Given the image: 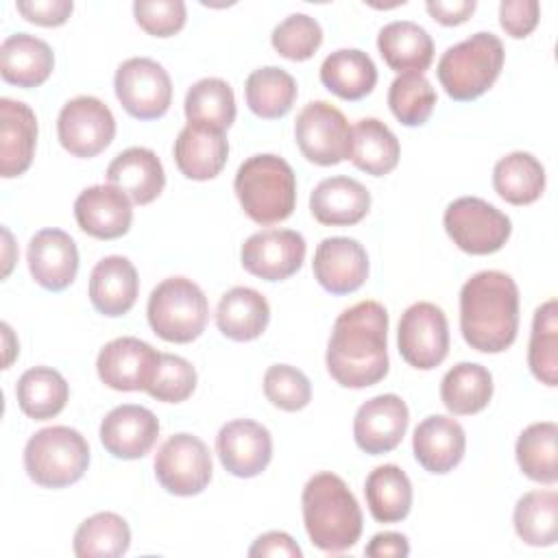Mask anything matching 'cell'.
Here are the masks:
<instances>
[{"instance_id":"cell-1","label":"cell","mask_w":558,"mask_h":558,"mask_svg":"<svg viewBox=\"0 0 558 558\" xmlns=\"http://www.w3.org/2000/svg\"><path fill=\"white\" fill-rule=\"evenodd\" d=\"M327 371L344 388H366L388 375V312L377 301L347 307L327 342Z\"/></svg>"},{"instance_id":"cell-2","label":"cell","mask_w":558,"mask_h":558,"mask_svg":"<svg viewBox=\"0 0 558 558\" xmlns=\"http://www.w3.org/2000/svg\"><path fill=\"white\" fill-rule=\"evenodd\" d=\"M460 331L482 353L506 351L519 331V288L501 270H480L460 290Z\"/></svg>"},{"instance_id":"cell-3","label":"cell","mask_w":558,"mask_h":558,"mask_svg":"<svg viewBox=\"0 0 558 558\" xmlns=\"http://www.w3.org/2000/svg\"><path fill=\"white\" fill-rule=\"evenodd\" d=\"M305 532L318 549L342 554L351 549L362 534V510L347 482L329 471L307 480L301 495Z\"/></svg>"},{"instance_id":"cell-4","label":"cell","mask_w":558,"mask_h":558,"mask_svg":"<svg viewBox=\"0 0 558 558\" xmlns=\"http://www.w3.org/2000/svg\"><path fill=\"white\" fill-rule=\"evenodd\" d=\"M244 214L257 225H275L294 211L296 177L279 155H253L240 163L233 179Z\"/></svg>"},{"instance_id":"cell-5","label":"cell","mask_w":558,"mask_h":558,"mask_svg":"<svg viewBox=\"0 0 558 558\" xmlns=\"http://www.w3.org/2000/svg\"><path fill=\"white\" fill-rule=\"evenodd\" d=\"M504 44L493 33H475L469 39L449 46L438 61V81L447 96L460 102L486 94L504 68Z\"/></svg>"},{"instance_id":"cell-6","label":"cell","mask_w":558,"mask_h":558,"mask_svg":"<svg viewBox=\"0 0 558 558\" xmlns=\"http://www.w3.org/2000/svg\"><path fill=\"white\" fill-rule=\"evenodd\" d=\"M89 464V445L81 432L52 425L35 432L24 447V469L44 488H63L78 482Z\"/></svg>"},{"instance_id":"cell-7","label":"cell","mask_w":558,"mask_h":558,"mask_svg":"<svg viewBox=\"0 0 558 558\" xmlns=\"http://www.w3.org/2000/svg\"><path fill=\"white\" fill-rule=\"evenodd\" d=\"M146 316L159 338L185 344L203 333L209 318V303L192 279L168 277L153 288Z\"/></svg>"},{"instance_id":"cell-8","label":"cell","mask_w":558,"mask_h":558,"mask_svg":"<svg viewBox=\"0 0 558 558\" xmlns=\"http://www.w3.org/2000/svg\"><path fill=\"white\" fill-rule=\"evenodd\" d=\"M442 222L453 244L469 255L497 253L512 233L510 218L477 196H462L449 203Z\"/></svg>"},{"instance_id":"cell-9","label":"cell","mask_w":558,"mask_h":558,"mask_svg":"<svg viewBox=\"0 0 558 558\" xmlns=\"http://www.w3.org/2000/svg\"><path fill=\"white\" fill-rule=\"evenodd\" d=\"M294 137L303 157L316 166H336L351 157V126L327 100L307 102L299 111Z\"/></svg>"},{"instance_id":"cell-10","label":"cell","mask_w":558,"mask_h":558,"mask_svg":"<svg viewBox=\"0 0 558 558\" xmlns=\"http://www.w3.org/2000/svg\"><path fill=\"white\" fill-rule=\"evenodd\" d=\"M155 477L163 490L192 497L207 488L211 480V453L194 434H172L155 456Z\"/></svg>"},{"instance_id":"cell-11","label":"cell","mask_w":558,"mask_h":558,"mask_svg":"<svg viewBox=\"0 0 558 558\" xmlns=\"http://www.w3.org/2000/svg\"><path fill=\"white\" fill-rule=\"evenodd\" d=\"M113 87L124 111L137 120L161 118L172 100V83L161 63L148 57L122 61L113 76Z\"/></svg>"},{"instance_id":"cell-12","label":"cell","mask_w":558,"mask_h":558,"mask_svg":"<svg viewBox=\"0 0 558 558\" xmlns=\"http://www.w3.org/2000/svg\"><path fill=\"white\" fill-rule=\"evenodd\" d=\"M397 344L410 366L418 371L436 368L449 353V323L445 312L429 301L412 303L401 314Z\"/></svg>"},{"instance_id":"cell-13","label":"cell","mask_w":558,"mask_h":558,"mask_svg":"<svg viewBox=\"0 0 558 558\" xmlns=\"http://www.w3.org/2000/svg\"><path fill=\"white\" fill-rule=\"evenodd\" d=\"M113 135L116 118L111 109L96 96H76L59 111L57 137L74 157H96L111 144Z\"/></svg>"},{"instance_id":"cell-14","label":"cell","mask_w":558,"mask_h":558,"mask_svg":"<svg viewBox=\"0 0 558 558\" xmlns=\"http://www.w3.org/2000/svg\"><path fill=\"white\" fill-rule=\"evenodd\" d=\"M305 248L299 231L264 229L242 244L240 259L246 272L266 281H283L303 266Z\"/></svg>"},{"instance_id":"cell-15","label":"cell","mask_w":558,"mask_h":558,"mask_svg":"<svg viewBox=\"0 0 558 558\" xmlns=\"http://www.w3.org/2000/svg\"><path fill=\"white\" fill-rule=\"evenodd\" d=\"M159 357L161 353L148 342L133 336H122L100 349L96 371L100 381L113 390H146L155 377Z\"/></svg>"},{"instance_id":"cell-16","label":"cell","mask_w":558,"mask_h":558,"mask_svg":"<svg viewBox=\"0 0 558 558\" xmlns=\"http://www.w3.org/2000/svg\"><path fill=\"white\" fill-rule=\"evenodd\" d=\"M410 412L399 395H377L364 401L353 418L355 445L371 456H381L399 447L408 432Z\"/></svg>"},{"instance_id":"cell-17","label":"cell","mask_w":558,"mask_h":558,"mask_svg":"<svg viewBox=\"0 0 558 558\" xmlns=\"http://www.w3.org/2000/svg\"><path fill=\"white\" fill-rule=\"evenodd\" d=\"M216 453L222 466L235 477H255L270 464V432L251 418H235L220 427L216 436Z\"/></svg>"},{"instance_id":"cell-18","label":"cell","mask_w":558,"mask_h":558,"mask_svg":"<svg viewBox=\"0 0 558 558\" xmlns=\"http://www.w3.org/2000/svg\"><path fill=\"white\" fill-rule=\"evenodd\" d=\"M314 277L331 294H351L368 277L366 248L353 238H325L314 253Z\"/></svg>"},{"instance_id":"cell-19","label":"cell","mask_w":558,"mask_h":558,"mask_svg":"<svg viewBox=\"0 0 558 558\" xmlns=\"http://www.w3.org/2000/svg\"><path fill=\"white\" fill-rule=\"evenodd\" d=\"M159 436L157 416L135 403L113 408L100 423V442L118 460L144 458Z\"/></svg>"},{"instance_id":"cell-20","label":"cell","mask_w":558,"mask_h":558,"mask_svg":"<svg viewBox=\"0 0 558 558\" xmlns=\"http://www.w3.org/2000/svg\"><path fill=\"white\" fill-rule=\"evenodd\" d=\"M28 270L44 290H65L78 270V248L74 240L61 229L37 231L26 251Z\"/></svg>"},{"instance_id":"cell-21","label":"cell","mask_w":558,"mask_h":558,"mask_svg":"<svg viewBox=\"0 0 558 558\" xmlns=\"http://www.w3.org/2000/svg\"><path fill=\"white\" fill-rule=\"evenodd\" d=\"M74 218L87 235L98 240H116L131 227V198L109 183L85 187L74 201Z\"/></svg>"},{"instance_id":"cell-22","label":"cell","mask_w":558,"mask_h":558,"mask_svg":"<svg viewBox=\"0 0 558 558\" xmlns=\"http://www.w3.org/2000/svg\"><path fill=\"white\" fill-rule=\"evenodd\" d=\"M412 449L416 462L425 471L445 475L460 464L466 449V436L456 418L432 414L416 425Z\"/></svg>"},{"instance_id":"cell-23","label":"cell","mask_w":558,"mask_h":558,"mask_svg":"<svg viewBox=\"0 0 558 558\" xmlns=\"http://www.w3.org/2000/svg\"><path fill=\"white\" fill-rule=\"evenodd\" d=\"M37 144V118L20 100L0 98V174L20 177L28 170Z\"/></svg>"},{"instance_id":"cell-24","label":"cell","mask_w":558,"mask_h":558,"mask_svg":"<svg viewBox=\"0 0 558 558\" xmlns=\"http://www.w3.org/2000/svg\"><path fill=\"white\" fill-rule=\"evenodd\" d=\"M107 183L122 190L131 203H153L166 185V172L159 157L144 146H131L113 157L107 168Z\"/></svg>"},{"instance_id":"cell-25","label":"cell","mask_w":558,"mask_h":558,"mask_svg":"<svg viewBox=\"0 0 558 558\" xmlns=\"http://www.w3.org/2000/svg\"><path fill=\"white\" fill-rule=\"evenodd\" d=\"M371 209V192L351 177L323 179L310 194V211L320 225L351 227Z\"/></svg>"},{"instance_id":"cell-26","label":"cell","mask_w":558,"mask_h":558,"mask_svg":"<svg viewBox=\"0 0 558 558\" xmlns=\"http://www.w3.org/2000/svg\"><path fill=\"white\" fill-rule=\"evenodd\" d=\"M172 153L181 174L194 181H207L225 168L229 142L225 131L187 122L174 140Z\"/></svg>"},{"instance_id":"cell-27","label":"cell","mask_w":558,"mask_h":558,"mask_svg":"<svg viewBox=\"0 0 558 558\" xmlns=\"http://www.w3.org/2000/svg\"><path fill=\"white\" fill-rule=\"evenodd\" d=\"M140 279L131 259L109 255L89 275V301L102 316H124L137 301Z\"/></svg>"},{"instance_id":"cell-28","label":"cell","mask_w":558,"mask_h":558,"mask_svg":"<svg viewBox=\"0 0 558 558\" xmlns=\"http://www.w3.org/2000/svg\"><path fill=\"white\" fill-rule=\"evenodd\" d=\"M54 68L52 48L28 33L9 35L0 46V74L17 87H37L48 81Z\"/></svg>"},{"instance_id":"cell-29","label":"cell","mask_w":558,"mask_h":558,"mask_svg":"<svg viewBox=\"0 0 558 558\" xmlns=\"http://www.w3.org/2000/svg\"><path fill=\"white\" fill-rule=\"evenodd\" d=\"M270 320V307L262 292L235 286L227 290L216 307V325L220 333L235 342L259 338Z\"/></svg>"},{"instance_id":"cell-30","label":"cell","mask_w":558,"mask_h":558,"mask_svg":"<svg viewBox=\"0 0 558 558\" xmlns=\"http://www.w3.org/2000/svg\"><path fill=\"white\" fill-rule=\"evenodd\" d=\"M377 48L390 70L405 74H423L434 59V41L429 33L410 20H395L377 35Z\"/></svg>"},{"instance_id":"cell-31","label":"cell","mask_w":558,"mask_h":558,"mask_svg":"<svg viewBox=\"0 0 558 558\" xmlns=\"http://www.w3.org/2000/svg\"><path fill=\"white\" fill-rule=\"evenodd\" d=\"M320 83L342 100H360L373 92L377 68L373 59L357 48H340L325 57Z\"/></svg>"},{"instance_id":"cell-32","label":"cell","mask_w":558,"mask_h":558,"mask_svg":"<svg viewBox=\"0 0 558 558\" xmlns=\"http://www.w3.org/2000/svg\"><path fill=\"white\" fill-rule=\"evenodd\" d=\"M399 140L377 118H362L351 129V161L357 170L384 177L399 163Z\"/></svg>"},{"instance_id":"cell-33","label":"cell","mask_w":558,"mask_h":558,"mask_svg":"<svg viewBox=\"0 0 558 558\" xmlns=\"http://www.w3.org/2000/svg\"><path fill=\"white\" fill-rule=\"evenodd\" d=\"M364 495L371 517L379 523H397L410 514L412 484L397 464L375 466L364 482Z\"/></svg>"},{"instance_id":"cell-34","label":"cell","mask_w":558,"mask_h":558,"mask_svg":"<svg viewBox=\"0 0 558 558\" xmlns=\"http://www.w3.org/2000/svg\"><path fill=\"white\" fill-rule=\"evenodd\" d=\"M493 187L510 205H530L545 190V168L532 153L514 150L495 163Z\"/></svg>"},{"instance_id":"cell-35","label":"cell","mask_w":558,"mask_h":558,"mask_svg":"<svg viewBox=\"0 0 558 558\" xmlns=\"http://www.w3.org/2000/svg\"><path fill=\"white\" fill-rule=\"evenodd\" d=\"M493 397V375L475 362H460L440 381V399L456 416L482 412Z\"/></svg>"},{"instance_id":"cell-36","label":"cell","mask_w":558,"mask_h":558,"mask_svg":"<svg viewBox=\"0 0 558 558\" xmlns=\"http://www.w3.org/2000/svg\"><path fill=\"white\" fill-rule=\"evenodd\" d=\"M15 397L20 410L35 418L46 421L57 416L70 397L68 381L63 375L50 366H33L22 373L15 386Z\"/></svg>"},{"instance_id":"cell-37","label":"cell","mask_w":558,"mask_h":558,"mask_svg":"<svg viewBox=\"0 0 558 558\" xmlns=\"http://www.w3.org/2000/svg\"><path fill=\"white\" fill-rule=\"evenodd\" d=\"M248 109L264 120L283 118L296 98V81L283 68L266 65L248 74L244 83Z\"/></svg>"},{"instance_id":"cell-38","label":"cell","mask_w":558,"mask_h":558,"mask_svg":"<svg viewBox=\"0 0 558 558\" xmlns=\"http://www.w3.org/2000/svg\"><path fill=\"white\" fill-rule=\"evenodd\" d=\"M517 536L532 547H549L558 538V495L556 490H530L514 506Z\"/></svg>"},{"instance_id":"cell-39","label":"cell","mask_w":558,"mask_h":558,"mask_svg":"<svg viewBox=\"0 0 558 558\" xmlns=\"http://www.w3.org/2000/svg\"><path fill=\"white\" fill-rule=\"evenodd\" d=\"M185 118L190 124H201L227 131L235 120V98L227 81L207 76L196 81L185 94Z\"/></svg>"},{"instance_id":"cell-40","label":"cell","mask_w":558,"mask_h":558,"mask_svg":"<svg viewBox=\"0 0 558 558\" xmlns=\"http://www.w3.org/2000/svg\"><path fill=\"white\" fill-rule=\"evenodd\" d=\"M556 438L558 425L554 421H541L527 425L517 438V462L523 475L538 484H556L558 464H556Z\"/></svg>"},{"instance_id":"cell-41","label":"cell","mask_w":558,"mask_h":558,"mask_svg":"<svg viewBox=\"0 0 558 558\" xmlns=\"http://www.w3.org/2000/svg\"><path fill=\"white\" fill-rule=\"evenodd\" d=\"M131 545L129 523L116 512H96L74 532V554L78 558H118Z\"/></svg>"},{"instance_id":"cell-42","label":"cell","mask_w":558,"mask_h":558,"mask_svg":"<svg viewBox=\"0 0 558 558\" xmlns=\"http://www.w3.org/2000/svg\"><path fill=\"white\" fill-rule=\"evenodd\" d=\"M527 366L541 384L549 388L558 384V303L556 299L545 301L534 312L530 347H527Z\"/></svg>"},{"instance_id":"cell-43","label":"cell","mask_w":558,"mask_h":558,"mask_svg":"<svg viewBox=\"0 0 558 558\" xmlns=\"http://www.w3.org/2000/svg\"><path fill=\"white\" fill-rule=\"evenodd\" d=\"M436 105V89L416 72L399 74L388 89V107L403 126H421L429 120Z\"/></svg>"},{"instance_id":"cell-44","label":"cell","mask_w":558,"mask_h":558,"mask_svg":"<svg viewBox=\"0 0 558 558\" xmlns=\"http://www.w3.org/2000/svg\"><path fill=\"white\" fill-rule=\"evenodd\" d=\"M270 44L281 57L290 61H305L320 48L323 28L314 17L292 13L272 28Z\"/></svg>"},{"instance_id":"cell-45","label":"cell","mask_w":558,"mask_h":558,"mask_svg":"<svg viewBox=\"0 0 558 558\" xmlns=\"http://www.w3.org/2000/svg\"><path fill=\"white\" fill-rule=\"evenodd\" d=\"M266 399L286 412L303 410L312 399V384L303 371L290 364H272L264 373Z\"/></svg>"},{"instance_id":"cell-46","label":"cell","mask_w":558,"mask_h":558,"mask_svg":"<svg viewBox=\"0 0 558 558\" xmlns=\"http://www.w3.org/2000/svg\"><path fill=\"white\" fill-rule=\"evenodd\" d=\"M196 388V371L194 366L172 353H161L155 377L146 392L163 403H181L185 401Z\"/></svg>"},{"instance_id":"cell-47","label":"cell","mask_w":558,"mask_h":558,"mask_svg":"<svg viewBox=\"0 0 558 558\" xmlns=\"http://www.w3.org/2000/svg\"><path fill=\"white\" fill-rule=\"evenodd\" d=\"M133 15L148 35L170 37L183 28L187 11L181 0H137Z\"/></svg>"},{"instance_id":"cell-48","label":"cell","mask_w":558,"mask_h":558,"mask_svg":"<svg viewBox=\"0 0 558 558\" xmlns=\"http://www.w3.org/2000/svg\"><path fill=\"white\" fill-rule=\"evenodd\" d=\"M541 17V4L536 0H504L499 4V24L501 28L514 37H527Z\"/></svg>"},{"instance_id":"cell-49","label":"cell","mask_w":558,"mask_h":558,"mask_svg":"<svg viewBox=\"0 0 558 558\" xmlns=\"http://www.w3.org/2000/svg\"><path fill=\"white\" fill-rule=\"evenodd\" d=\"M15 9L33 24L61 26L70 17L74 4L72 0H20L15 2Z\"/></svg>"},{"instance_id":"cell-50","label":"cell","mask_w":558,"mask_h":558,"mask_svg":"<svg viewBox=\"0 0 558 558\" xmlns=\"http://www.w3.org/2000/svg\"><path fill=\"white\" fill-rule=\"evenodd\" d=\"M251 558L259 556H288V558H301L303 551L296 545V541L286 532H266L262 534L248 549Z\"/></svg>"},{"instance_id":"cell-51","label":"cell","mask_w":558,"mask_h":558,"mask_svg":"<svg viewBox=\"0 0 558 558\" xmlns=\"http://www.w3.org/2000/svg\"><path fill=\"white\" fill-rule=\"evenodd\" d=\"M475 7V0H429L425 4L427 13L442 26H456L466 22Z\"/></svg>"},{"instance_id":"cell-52","label":"cell","mask_w":558,"mask_h":558,"mask_svg":"<svg viewBox=\"0 0 558 558\" xmlns=\"http://www.w3.org/2000/svg\"><path fill=\"white\" fill-rule=\"evenodd\" d=\"M364 554L371 558H405L410 554V543L399 532H379L368 541Z\"/></svg>"},{"instance_id":"cell-53","label":"cell","mask_w":558,"mask_h":558,"mask_svg":"<svg viewBox=\"0 0 558 558\" xmlns=\"http://www.w3.org/2000/svg\"><path fill=\"white\" fill-rule=\"evenodd\" d=\"M2 333H4V347H7V357H4V366H2V368H9V364H11V360H13L11 353H15L17 347H11L13 333H11V327H9L7 323H2Z\"/></svg>"},{"instance_id":"cell-54","label":"cell","mask_w":558,"mask_h":558,"mask_svg":"<svg viewBox=\"0 0 558 558\" xmlns=\"http://www.w3.org/2000/svg\"><path fill=\"white\" fill-rule=\"evenodd\" d=\"M4 240H7V248H11V233L4 229ZM11 257H9V253H7V259H4V275H9V270H11Z\"/></svg>"}]
</instances>
